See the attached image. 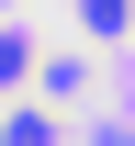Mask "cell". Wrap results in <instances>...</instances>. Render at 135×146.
<instances>
[{"mask_svg": "<svg viewBox=\"0 0 135 146\" xmlns=\"http://www.w3.org/2000/svg\"><path fill=\"white\" fill-rule=\"evenodd\" d=\"M0 146H57V124H45V112H11V124H0Z\"/></svg>", "mask_w": 135, "mask_h": 146, "instance_id": "cell-3", "label": "cell"}, {"mask_svg": "<svg viewBox=\"0 0 135 146\" xmlns=\"http://www.w3.org/2000/svg\"><path fill=\"white\" fill-rule=\"evenodd\" d=\"M34 68H45L34 45H23V34H0V90H11V79H34Z\"/></svg>", "mask_w": 135, "mask_h": 146, "instance_id": "cell-2", "label": "cell"}, {"mask_svg": "<svg viewBox=\"0 0 135 146\" xmlns=\"http://www.w3.org/2000/svg\"><path fill=\"white\" fill-rule=\"evenodd\" d=\"M79 23L90 34H135V0H79Z\"/></svg>", "mask_w": 135, "mask_h": 146, "instance_id": "cell-1", "label": "cell"}]
</instances>
